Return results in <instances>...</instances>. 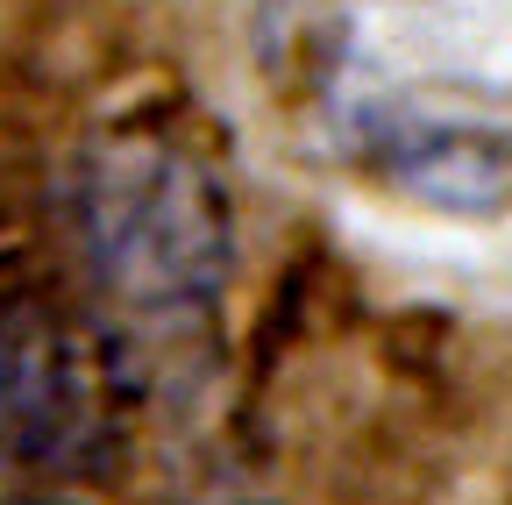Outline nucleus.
<instances>
[{"mask_svg":"<svg viewBox=\"0 0 512 505\" xmlns=\"http://www.w3.org/2000/svg\"><path fill=\"white\" fill-rule=\"evenodd\" d=\"M72 235L128 328L192 335L228 285V193L178 136L114 129L79 157Z\"/></svg>","mask_w":512,"mask_h":505,"instance_id":"obj_1","label":"nucleus"},{"mask_svg":"<svg viewBox=\"0 0 512 505\" xmlns=\"http://www.w3.org/2000/svg\"><path fill=\"white\" fill-rule=\"evenodd\" d=\"M121 342L22 306L0 321V470L72 477L121 449L128 420Z\"/></svg>","mask_w":512,"mask_h":505,"instance_id":"obj_2","label":"nucleus"},{"mask_svg":"<svg viewBox=\"0 0 512 505\" xmlns=\"http://www.w3.org/2000/svg\"><path fill=\"white\" fill-rule=\"evenodd\" d=\"M0 505H72V498H50V491H29V498H0Z\"/></svg>","mask_w":512,"mask_h":505,"instance_id":"obj_3","label":"nucleus"}]
</instances>
